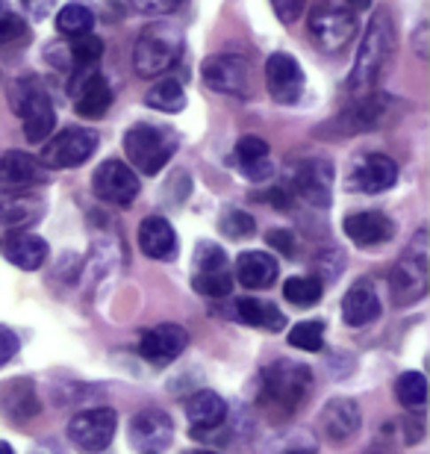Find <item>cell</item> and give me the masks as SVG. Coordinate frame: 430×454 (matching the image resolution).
<instances>
[{"instance_id": "cell-2", "label": "cell", "mask_w": 430, "mask_h": 454, "mask_svg": "<svg viewBox=\"0 0 430 454\" xmlns=\"http://www.w3.org/2000/svg\"><path fill=\"white\" fill-rule=\"evenodd\" d=\"M309 387H313V375H309L307 366L278 360L269 369H262L260 407L274 416H289L304 404Z\"/></svg>"}, {"instance_id": "cell-37", "label": "cell", "mask_w": 430, "mask_h": 454, "mask_svg": "<svg viewBox=\"0 0 430 454\" xmlns=\"http://www.w3.org/2000/svg\"><path fill=\"white\" fill-rule=\"evenodd\" d=\"M222 231H224L227 239H248V236L257 233V222H254L248 213H242V210H231V213H224V219H222Z\"/></svg>"}, {"instance_id": "cell-36", "label": "cell", "mask_w": 430, "mask_h": 454, "mask_svg": "<svg viewBox=\"0 0 430 454\" xmlns=\"http://www.w3.org/2000/svg\"><path fill=\"white\" fill-rule=\"evenodd\" d=\"M192 286L198 289L200 295H209V298H224L231 295L233 289V278L227 275V271H198L195 278H192Z\"/></svg>"}, {"instance_id": "cell-13", "label": "cell", "mask_w": 430, "mask_h": 454, "mask_svg": "<svg viewBox=\"0 0 430 454\" xmlns=\"http://www.w3.org/2000/svg\"><path fill=\"white\" fill-rule=\"evenodd\" d=\"M207 86L222 95H245L248 92V62L236 53H218L209 57L200 68Z\"/></svg>"}, {"instance_id": "cell-17", "label": "cell", "mask_w": 430, "mask_h": 454, "mask_svg": "<svg viewBox=\"0 0 430 454\" xmlns=\"http://www.w3.org/2000/svg\"><path fill=\"white\" fill-rule=\"evenodd\" d=\"M345 233H348V239L354 245H360V248H371V245H383L395 236V222L378 210H365V213L348 215Z\"/></svg>"}, {"instance_id": "cell-12", "label": "cell", "mask_w": 430, "mask_h": 454, "mask_svg": "<svg viewBox=\"0 0 430 454\" xmlns=\"http://www.w3.org/2000/svg\"><path fill=\"white\" fill-rule=\"evenodd\" d=\"M265 86L278 104H295L304 95V71L289 53H271L265 59Z\"/></svg>"}, {"instance_id": "cell-50", "label": "cell", "mask_w": 430, "mask_h": 454, "mask_svg": "<svg viewBox=\"0 0 430 454\" xmlns=\"http://www.w3.org/2000/svg\"><path fill=\"white\" fill-rule=\"evenodd\" d=\"M145 454H157V451H145Z\"/></svg>"}, {"instance_id": "cell-7", "label": "cell", "mask_w": 430, "mask_h": 454, "mask_svg": "<svg viewBox=\"0 0 430 454\" xmlns=\"http://www.w3.org/2000/svg\"><path fill=\"white\" fill-rule=\"evenodd\" d=\"M427 293V233L422 231L416 236L413 248H410L401 262L392 271V295L398 304L418 301Z\"/></svg>"}, {"instance_id": "cell-44", "label": "cell", "mask_w": 430, "mask_h": 454, "mask_svg": "<svg viewBox=\"0 0 430 454\" xmlns=\"http://www.w3.org/2000/svg\"><path fill=\"white\" fill-rule=\"evenodd\" d=\"M24 6L33 18H48L53 9V0H24Z\"/></svg>"}, {"instance_id": "cell-26", "label": "cell", "mask_w": 430, "mask_h": 454, "mask_svg": "<svg viewBox=\"0 0 430 454\" xmlns=\"http://www.w3.org/2000/svg\"><path fill=\"white\" fill-rule=\"evenodd\" d=\"M236 162L245 175H251L254 180L269 177L271 162H269V142L260 139V136H242L236 142Z\"/></svg>"}, {"instance_id": "cell-41", "label": "cell", "mask_w": 430, "mask_h": 454, "mask_svg": "<svg viewBox=\"0 0 430 454\" xmlns=\"http://www.w3.org/2000/svg\"><path fill=\"white\" fill-rule=\"evenodd\" d=\"M271 6H274V12L280 15V21H298L301 15H304V6H307V0H271Z\"/></svg>"}, {"instance_id": "cell-33", "label": "cell", "mask_w": 430, "mask_h": 454, "mask_svg": "<svg viewBox=\"0 0 430 454\" xmlns=\"http://www.w3.org/2000/svg\"><path fill=\"white\" fill-rule=\"evenodd\" d=\"M68 53H71V59H68V62H74V68L98 66L100 57H104V42H100L98 35H91V33L74 35V39H71Z\"/></svg>"}, {"instance_id": "cell-30", "label": "cell", "mask_w": 430, "mask_h": 454, "mask_svg": "<svg viewBox=\"0 0 430 454\" xmlns=\"http://www.w3.org/2000/svg\"><path fill=\"white\" fill-rule=\"evenodd\" d=\"M39 207H33V201H4L0 204V242L6 239L9 233H15L18 227H24L27 222L39 219Z\"/></svg>"}, {"instance_id": "cell-21", "label": "cell", "mask_w": 430, "mask_h": 454, "mask_svg": "<svg viewBox=\"0 0 430 454\" xmlns=\"http://www.w3.org/2000/svg\"><path fill=\"white\" fill-rule=\"evenodd\" d=\"M139 248L151 260H174L177 257V233L162 215H151L139 224Z\"/></svg>"}, {"instance_id": "cell-8", "label": "cell", "mask_w": 430, "mask_h": 454, "mask_svg": "<svg viewBox=\"0 0 430 454\" xmlns=\"http://www.w3.org/2000/svg\"><path fill=\"white\" fill-rule=\"evenodd\" d=\"M98 136L86 130V127H68V130L57 133L42 148V166L44 168H74L95 153Z\"/></svg>"}, {"instance_id": "cell-22", "label": "cell", "mask_w": 430, "mask_h": 454, "mask_svg": "<svg viewBox=\"0 0 430 454\" xmlns=\"http://www.w3.org/2000/svg\"><path fill=\"white\" fill-rule=\"evenodd\" d=\"M171 434H174V425L162 411H142L130 425L133 442L142 449H148V451L166 449L171 442Z\"/></svg>"}, {"instance_id": "cell-19", "label": "cell", "mask_w": 430, "mask_h": 454, "mask_svg": "<svg viewBox=\"0 0 430 454\" xmlns=\"http://www.w3.org/2000/svg\"><path fill=\"white\" fill-rule=\"evenodd\" d=\"M0 251H4V257L12 262V266L24 269V271L42 269V262L48 260V242L30 231L9 233L6 239L0 242Z\"/></svg>"}, {"instance_id": "cell-14", "label": "cell", "mask_w": 430, "mask_h": 454, "mask_svg": "<svg viewBox=\"0 0 430 454\" xmlns=\"http://www.w3.org/2000/svg\"><path fill=\"white\" fill-rule=\"evenodd\" d=\"M44 184V168L39 160H33L24 151H6L0 157V192L18 195L27 189Z\"/></svg>"}, {"instance_id": "cell-40", "label": "cell", "mask_w": 430, "mask_h": 454, "mask_svg": "<svg viewBox=\"0 0 430 454\" xmlns=\"http://www.w3.org/2000/svg\"><path fill=\"white\" fill-rule=\"evenodd\" d=\"M130 4L136 12H142V15H168L183 0H130Z\"/></svg>"}, {"instance_id": "cell-11", "label": "cell", "mask_w": 430, "mask_h": 454, "mask_svg": "<svg viewBox=\"0 0 430 454\" xmlns=\"http://www.w3.org/2000/svg\"><path fill=\"white\" fill-rule=\"evenodd\" d=\"M91 189L100 201L115 204V207H130L133 198L139 195V177L136 171L121 160H106L100 162L95 177H91Z\"/></svg>"}, {"instance_id": "cell-18", "label": "cell", "mask_w": 430, "mask_h": 454, "mask_svg": "<svg viewBox=\"0 0 430 454\" xmlns=\"http://www.w3.org/2000/svg\"><path fill=\"white\" fill-rule=\"evenodd\" d=\"M295 186L309 204L327 207L331 204V192H333V166L324 160L301 162L298 171H295Z\"/></svg>"}, {"instance_id": "cell-23", "label": "cell", "mask_w": 430, "mask_h": 454, "mask_svg": "<svg viewBox=\"0 0 430 454\" xmlns=\"http://www.w3.org/2000/svg\"><path fill=\"white\" fill-rule=\"evenodd\" d=\"M342 316L351 328H363V325L374 322L380 316V298L374 293V286L369 280H360L348 289L345 301H342Z\"/></svg>"}, {"instance_id": "cell-24", "label": "cell", "mask_w": 430, "mask_h": 454, "mask_svg": "<svg viewBox=\"0 0 430 454\" xmlns=\"http://www.w3.org/2000/svg\"><path fill=\"white\" fill-rule=\"evenodd\" d=\"M236 275H239L242 286L265 289L278 280V260L269 251H242L236 260Z\"/></svg>"}, {"instance_id": "cell-45", "label": "cell", "mask_w": 430, "mask_h": 454, "mask_svg": "<svg viewBox=\"0 0 430 454\" xmlns=\"http://www.w3.org/2000/svg\"><path fill=\"white\" fill-rule=\"evenodd\" d=\"M365 454H395V451H392V449L387 446V442H383V446H374V449H369Z\"/></svg>"}, {"instance_id": "cell-48", "label": "cell", "mask_w": 430, "mask_h": 454, "mask_svg": "<svg viewBox=\"0 0 430 454\" xmlns=\"http://www.w3.org/2000/svg\"><path fill=\"white\" fill-rule=\"evenodd\" d=\"M9 12V6H6V0H0V15H6Z\"/></svg>"}, {"instance_id": "cell-1", "label": "cell", "mask_w": 430, "mask_h": 454, "mask_svg": "<svg viewBox=\"0 0 430 454\" xmlns=\"http://www.w3.org/2000/svg\"><path fill=\"white\" fill-rule=\"evenodd\" d=\"M392 53H395V24H392V15L387 9H380V12L371 15L369 27H365L360 51H356V62L351 74H348V89L351 92L371 89L383 71H387Z\"/></svg>"}, {"instance_id": "cell-42", "label": "cell", "mask_w": 430, "mask_h": 454, "mask_svg": "<svg viewBox=\"0 0 430 454\" xmlns=\"http://www.w3.org/2000/svg\"><path fill=\"white\" fill-rule=\"evenodd\" d=\"M18 351V337L9 328H0V366L9 363Z\"/></svg>"}, {"instance_id": "cell-9", "label": "cell", "mask_w": 430, "mask_h": 454, "mask_svg": "<svg viewBox=\"0 0 430 454\" xmlns=\"http://www.w3.org/2000/svg\"><path fill=\"white\" fill-rule=\"evenodd\" d=\"M115 428H118L115 411H109V407H91V411H80L68 422V440L80 451H100L113 442Z\"/></svg>"}, {"instance_id": "cell-4", "label": "cell", "mask_w": 430, "mask_h": 454, "mask_svg": "<svg viewBox=\"0 0 430 454\" xmlns=\"http://www.w3.org/2000/svg\"><path fill=\"white\" fill-rule=\"evenodd\" d=\"M9 101H12L15 115L24 118V136L30 145H39L53 133L57 113H53L51 95L44 92V86L35 77L15 80L9 89Z\"/></svg>"}, {"instance_id": "cell-27", "label": "cell", "mask_w": 430, "mask_h": 454, "mask_svg": "<svg viewBox=\"0 0 430 454\" xmlns=\"http://www.w3.org/2000/svg\"><path fill=\"white\" fill-rule=\"evenodd\" d=\"M236 316H239L245 325L269 328V331H283V325H286V316L274 304L260 301V298H239V301H236Z\"/></svg>"}, {"instance_id": "cell-46", "label": "cell", "mask_w": 430, "mask_h": 454, "mask_svg": "<svg viewBox=\"0 0 430 454\" xmlns=\"http://www.w3.org/2000/svg\"><path fill=\"white\" fill-rule=\"evenodd\" d=\"M369 4H371V0H348V6H351L354 12H356V9H365Z\"/></svg>"}, {"instance_id": "cell-39", "label": "cell", "mask_w": 430, "mask_h": 454, "mask_svg": "<svg viewBox=\"0 0 430 454\" xmlns=\"http://www.w3.org/2000/svg\"><path fill=\"white\" fill-rule=\"evenodd\" d=\"M224 262H227V257H224V251L218 248V245H213V242H200L198 245V251H195L198 271H222Z\"/></svg>"}, {"instance_id": "cell-25", "label": "cell", "mask_w": 430, "mask_h": 454, "mask_svg": "<svg viewBox=\"0 0 430 454\" xmlns=\"http://www.w3.org/2000/svg\"><path fill=\"white\" fill-rule=\"evenodd\" d=\"M186 416L192 422V431H213L224 422L227 402L213 389H200L186 402Z\"/></svg>"}, {"instance_id": "cell-15", "label": "cell", "mask_w": 430, "mask_h": 454, "mask_svg": "<svg viewBox=\"0 0 430 454\" xmlns=\"http://www.w3.org/2000/svg\"><path fill=\"white\" fill-rule=\"evenodd\" d=\"M189 345V333L180 328V325H160V328H151L142 333L139 340V354L148 363H157V366H166V363L177 360Z\"/></svg>"}, {"instance_id": "cell-34", "label": "cell", "mask_w": 430, "mask_h": 454, "mask_svg": "<svg viewBox=\"0 0 430 454\" xmlns=\"http://www.w3.org/2000/svg\"><path fill=\"white\" fill-rule=\"evenodd\" d=\"M395 395L404 407H422L427 398V380L418 372H404L395 380Z\"/></svg>"}, {"instance_id": "cell-35", "label": "cell", "mask_w": 430, "mask_h": 454, "mask_svg": "<svg viewBox=\"0 0 430 454\" xmlns=\"http://www.w3.org/2000/svg\"><path fill=\"white\" fill-rule=\"evenodd\" d=\"M289 345H295L301 351H318L324 345V322H298L289 331Z\"/></svg>"}, {"instance_id": "cell-5", "label": "cell", "mask_w": 430, "mask_h": 454, "mask_svg": "<svg viewBox=\"0 0 430 454\" xmlns=\"http://www.w3.org/2000/svg\"><path fill=\"white\" fill-rule=\"evenodd\" d=\"M177 133L160 124H133L124 133V153L142 175H157L177 151Z\"/></svg>"}, {"instance_id": "cell-32", "label": "cell", "mask_w": 430, "mask_h": 454, "mask_svg": "<svg viewBox=\"0 0 430 454\" xmlns=\"http://www.w3.org/2000/svg\"><path fill=\"white\" fill-rule=\"evenodd\" d=\"M322 280L318 278H289L286 284H283V295L289 298L295 307H313L322 301Z\"/></svg>"}, {"instance_id": "cell-20", "label": "cell", "mask_w": 430, "mask_h": 454, "mask_svg": "<svg viewBox=\"0 0 430 454\" xmlns=\"http://www.w3.org/2000/svg\"><path fill=\"white\" fill-rule=\"evenodd\" d=\"M363 425L360 416V404L351 402V398H333V402L324 404L322 411V428L331 440H351Z\"/></svg>"}, {"instance_id": "cell-28", "label": "cell", "mask_w": 430, "mask_h": 454, "mask_svg": "<svg viewBox=\"0 0 430 454\" xmlns=\"http://www.w3.org/2000/svg\"><path fill=\"white\" fill-rule=\"evenodd\" d=\"M387 106L389 101L387 98H363L360 104H354L351 110L345 113V124H348V133H360V130H371L378 127L383 118H387Z\"/></svg>"}, {"instance_id": "cell-49", "label": "cell", "mask_w": 430, "mask_h": 454, "mask_svg": "<svg viewBox=\"0 0 430 454\" xmlns=\"http://www.w3.org/2000/svg\"><path fill=\"white\" fill-rule=\"evenodd\" d=\"M189 454H213V451H189Z\"/></svg>"}, {"instance_id": "cell-10", "label": "cell", "mask_w": 430, "mask_h": 454, "mask_svg": "<svg viewBox=\"0 0 430 454\" xmlns=\"http://www.w3.org/2000/svg\"><path fill=\"white\" fill-rule=\"evenodd\" d=\"M68 92H71V101H74L77 115H83V118L106 115L109 104H113V89H109L106 77L100 74L98 66L74 68Z\"/></svg>"}, {"instance_id": "cell-29", "label": "cell", "mask_w": 430, "mask_h": 454, "mask_svg": "<svg viewBox=\"0 0 430 454\" xmlns=\"http://www.w3.org/2000/svg\"><path fill=\"white\" fill-rule=\"evenodd\" d=\"M145 104L160 113H180L183 106H186V92H183V86L177 80H160L157 86L148 89Z\"/></svg>"}, {"instance_id": "cell-38", "label": "cell", "mask_w": 430, "mask_h": 454, "mask_svg": "<svg viewBox=\"0 0 430 454\" xmlns=\"http://www.w3.org/2000/svg\"><path fill=\"white\" fill-rule=\"evenodd\" d=\"M27 21L21 15H15L9 9L6 15H0V44H21L27 39Z\"/></svg>"}, {"instance_id": "cell-43", "label": "cell", "mask_w": 430, "mask_h": 454, "mask_svg": "<svg viewBox=\"0 0 430 454\" xmlns=\"http://www.w3.org/2000/svg\"><path fill=\"white\" fill-rule=\"evenodd\" d=\"M269 242L274 245L278 251H283L289 257L292 254V248H295V242H292V236H289V231H271L269 233Z\"/></svg>"}, {"instance_id": "cell-6", "label": "cell", "mask_w": 430, "mask_h": 454, "mask_svg": "<svg viewBox=\"0 0 430 454\" xmlns=\"http://www.w3.org/2000/svg\"><path fill=\"white\" fill-rule=\"evenodd\" d=\"M309 35L322 51L336 53L356 35V12L336 0H316L309 15Z\"/></svg>"}, {"instance_id": "cell-3", "label": "cell", "mask_w": 430, "mask_h": 454, "mask_svg": "<svg viewBox=\"0 0 430 454\" xmlns=\"http://www.w3.org/2000/svg\"><path fill=\"white\" fill-rule=\"evenodd\" d=\"M183 53V33L174 24L157 21L148 24L136 39L133 48V68L139 77H162L166 71L177 66Z\"/></svg>"}, {"instance_id": "cell-31", "label": "cell", "mask_w": 430, "mask_h": 454, "mask_svg": "<svg viewBox=\"0 0 430 454\" xmlns=\"http://www.w3.org/2000/svg\"><path fill=\"white\" fill-rule=\"evenodd\" d=\"M91 24H95V15H91V9L83 6V4H68L59 9L57 15V30L62 35H83V33H91Z\"/></svg>"}, {"instance_id": "cell-16", "label": "cell", "mask_w": 430, "mask_h": 454, "mask_svg": "<svg viewBox=\"0 0 430 454\" xmlns=\"http://www.w3.org/2000/svg\"><path fill=\"white\" fill-rule=\"evenodd\" d=\"M398 166L383 153H369L351 168V189H360L365 195H378L395 186Z\"/></svg>"}, {"instance_id": "cell-47", "label": "cell", "mask_w": 430, "mask_h": 454, "mask_svg": "<svg viewBox=\"0 0 430 454\" xmlns=\"http://www.w3.org/2000/svg\"><path fill=\"white\" fill-rule=\"evenodd\" d=\"M0 454H15V451H12V449H9V446H6V442H4V440H0Z\"/></svg>"}]
</instances>
